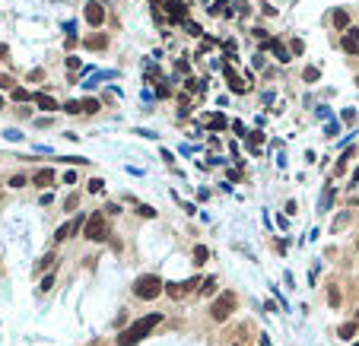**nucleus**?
<instances>
[{
  "label": "nucleus",
  "mask_w": 359,
  "mask_h": 346,
  "mask_svg": "<svg viewBox=\"0 0 359 346\" xmlns=\"http://www.w3.org/2000/svg\"><path fill=\"white\" fill-rule=\"evenodd\" d=\"M159 321H162L159 311H153V315H146V318H140V321H134L127 330H121V334H118V346H137Z\"/></svg>",
  "instance_id": "1"
},
{
  "label": "nucleus",
  "mask_w": 359,
  "mask_h": 346,
  "mask_svg": "<svg viewBox=\"0 0 359 346\" xmlns=\"http://www.w3.org/2000/svg\"><path fill=\"white\" fill-rule=\"evenodd\" d=\"M162 286H166V283H162L156 273H143V276H137V283H134V295L143 298V302H153L156 295H162Z\"/></svg>",
  "instance_id": "2"
},
{
  "label": "nucleus",
  "mask_w": 359,
  "mask_h": 346,
  "mask_svg": "<svg viewBox=\"0 0 359 346\" xmlns=\"http://www.w3.org/2000/svg\"><path fill=\"white\" fill-rule=\"evenodd\" d=\"M232 308H235V295L232 293H222L220 298H216L213 305H210V318H213V321H226L229 315H232Z\"/></svg>",
  "instance_id": "3"
},
{
  "label": "nucleus",
  "mask_w": 359,
  "mask_h": 346,
  "mask_svg": "<svg viewBox=\"0 0 359 346\" xmlns=\"http://www.w3.org/2000/svg\"><path fill=\"white\" fill-rule=\"evenodd\" d=\"M83 235L89 241H102L105 239V216L102 213H92L89 219H86V226H83Z\"/></svg>",
  "instance_id": "4"
},
{
  "label": "nucleus",
  "mask_w": 359,
  "mask_h": 346,
  "mask_svg": "<svg viewBox=\"0 0 359 346\" xmlns=\"http://www.w3.org/2000/svg\"><path fill=\"white\" fill-rule=\"evenodd\" d=\"M162 6H166V13H168V23H188V6H185V0H162Z\"/></svg>",
  "instance_id": "5"
},
{
  "label": "nucleus",
  "mask_w": 359,
  "mask_h": 346,
  "mask_svg": "<svg viewBox=\"0 0 359 346\" xmlns=\"http://www.w3.org/2000/svg\"><path fill=\"white\" fill-rule=\"evenodd\" d=\"M83 16H86V23L92 26V29H99V26L105 23V6L99 3V0H92V3H86V10H83Z\"/></svg>",
  "instance_id": "6"
},
{
  "label": "nucleus",
  "mask_w": 359,
  "mask_h": 346,
  "mask_svg": "<svg viewBox=\"0 0 359 346\" xmlns=\"http://www.w3.org/2000/svg\"><path fill=\"white\" fill-rule=\"evenodd\" d=\"M340 48L347 51V54H359V29H347V32H343Z\"/></svg>",
  "instance_id": "7"
},
{
  "label": "nucleus",
  "mask_w": 359,
  "mask_h": 346,
  "mask_svg": "<svg viewBox=\"0 0 359 346\" xmlns=\"http://www.w3.org/2000/svg\"><path fill=\"white\" fill-rule=\"evenodd\" d=\"M194 283H197V280H191V283H166V286H162V293L172 295V298H181V295H188V289H191Z\"/></svg>",
  "instance_id": "8"
},
{
  "label": "nucleus",
  "mask_w": 359,
  "mask_h": 346,
  "mask_svg": "<svg viewBox=\"0 0 359 346\" xmlns=\"http://www.w3.org/2000/svg\"><path fill=\"white\" fill-rule=\"evenodd\" d=\"M32 185H38V187H51V185H54V168H38V172L32 175Z\"/></svg>",
  "instance_id": "9"
},
{
  "label": "nucleus",
  "mask_w": 359,
  "mask_h": 346,
  "mask_svg": "<svg viewBox=\"0 0 359 346\" xmlns=\"http://www.w3.org/2000/svg\"><path fill=\"white\" fill-rule=\"evenodd\" d=\"M29 102H35L38 108H45V111H54V108H57V102H54L48 92H32L29 96Z\"/></svg>",
  "instance_id": "10"
},
{
  "label": "nucleus",
  "mask_w": 359,
  "mask_h": 346,
  "mask_svg": "<svg viewBox=\"0 0 359 346\" xmlns=\"http://www.w3.org/2000/svg\"><path fill=\"white\" fill-rule=\"evenodd\" d=\"M226 80H229V89L232 92H248V83L239 77V73H232V67H226Z\"/></svg>",
  "instance_id": "11"
},
{
  "label": "nucleus",
  "mask_w": 359,
  "mask_h": 346,
  "mask_svg": "<svg viewBox=\"0 0 359 346\" xmlns=\"http://www.w3.org/2000/svg\"><path fill=\"white\" fill-rule=\"evenodd\" d=\"M83 45H86L89 51H102L105 45H108V38H105V32H96V35H86Z\"/></svg>",
  "instance_id": "12"
},
{
  "label": "nucleus",
  "mask_w": 359,
  "mask_h": 346,
  "mask_svg": "<svg viewBox=\"0 0 359 346\" xmlns=\"http://www.w3.org/2000/svg\"><path fill=\"white\" fill-rule=\"evenodd\" d=\"M270 51L276 54V60H280V64H289V60H293V54H289V48L283 42H274V48H270Z\"/></svg>",
  "instance_id": "13"
},
{
  "label": "nucleus",
  "mask_w": 359,
  "mask_h": 346,
  "mask_svg": "<svg viewBox=\"0 0 359 346\" xmlns=\"http://www.w3.org/2000/svg\"><path fill=\"white\" fill-rule=\"evenodd\" d=\"M334 29H340V32L350 29V16H347V10H334Z\"/></svg>",
  "instance_id": "14"
},
{
  "label": "nucleus",
  "mask_w": 359,
  "mask_h": 346,
  "mask_svg": "<svg viewBox=\"0 0 359 346\" xmlns=\"http://www.w3.org/2000/svg\"><path fill=\"white\" fill-rule=\"evenodd\" d=\"M207 127H210V131H226L229 121L222 118V114H210V118H207Z\"/></svg>",
  "instance_id": "15"
},
{
  "label": "nucleus",
  "mask_w": 359,
  "mask_h": 346,
  "mask_svg": "<svg viewBox=\"0 0 359 346\" xmlns=\"http://www.w3.org/2000/svg\"><path fill=\"white\" fill-rule=\"evenodd\" d=\"M356 324L353 321H350V324H340V330H337V337H340V340H353V337H356Z\"/></svg>",
  "instance_id": "16"
},
{
  "label": "nucleus",
  "mask_w": 359,
  "mask_h": 346,
  "mask_svg": "<svg viewBox=\"0 0 359 346\" xmlns=\"http://www.w3.org/2000/svg\"><path fill=\"white\" fill-rule=\"evenodd\" d=\"M10 96H13V102H29V89H23V86H13Z\"/></svg>",
  "instance_id": "17"
},
{
  "label": "nucleus",
  "mask_w": 359,
  "mask_h": 346,
  "mask_svg": "<svg viewBox=\"0 0 359 346\" xmlns=\"http://www.w3.org/2000/svg\"><path fill=\"white\" fill-rule=\"evenodd\" d=\"M80 108H83L86 114H96L99 111V102L96 99H83V102H80Z\"/></svg>",
  "instance_id": "18"
},
{
  "label": "nucleus",
  "mask_w": 359,
  "mask_h": 346,
  "mask_svg": "<svg viewBox=\"0 0 359 346\" xmlns=\"http://www.w3.org/2000/svg\"><path fill=\"white\" fill-rule=\"evenodd\" d=\"M207 257H210V251H207L204 245L194 248V264H207Z\"/></svg>",
  "instance_id": "19"
},
{
  "label": "nucleus",
  "mask_w": 359,
  "mask_h": 346,
  "mask_svg": "<svg viewBox=\"0 0 359 346\" xmlns=\"http://www.w3.org/2000/svg\"><path fill=\"white\" fill-rule=\"evenodd\" d=\"M213 289H216V280H213V276L200 283V295H210V293H213Z\"/></svg>",
  "instance_id": "20"
},
{
  "label": "nucleus",
  "mask_w": 359,
  "mask_h": 346,
  "mask_svg": "<svg viewBox=\"0 0 359 346\" xmlns=\"http://www.w3.org/2000/svg\"><path fill=\"white\" fill-rule=\"evenodd\" d=\"M222 6H226V0H213V3L207 6V13H213V16H220V13H222Z\"/></svg>",
  "instance_id": "21"
},
{
  "label": "nucleus",
  "mask_w": 359,
  "mask_h": 346,
  "mask_svg": "<svg viewBox=\"0 0 359 346\" xmlns=\"http://www.w3.org/2000/svg\"><path fill=\"white\" fill-rule=\"evenodd\" d=\"M318 77H321V70H318V67H305V83H315Z\"/></svg>",
  "instance_id": "22"
},
{
  "label": "nucleus",
  "mask_w": 359,
  "mask_h": 346,
  "mask_svg": "<svg viewBox=\"0 0 359 346\" xmlns=\"http://www.w3.org/2000/svg\"><path fill=\"white\" fill-rule=\"evenodd\" d=\"M261 143H264V133H257V131H254L251 137H248V146H251V149H257Z\"/></svg>",
  "instance_id": "23"
},
{
  "label": "nucleus",
  "mask_w": 359,
  "mask_h": 346,
  "mask_svg": "<svg viewBox=\"0 0 359 346\" xmlns=\"http://www.w3.org/2000/svg\"><path fill=\"white\" fill-rule=\"evenodd\" d=\"M305 51V45L299 42V38H293V42H289V54H302Z\"/></svg>",
  "instance_id": "24"
},
{
  "label": "nucleus",
  "mask_w": 359,
  "mask_h": 346,
  "mask_svg": "<svg viewBox=\"0 0 359 346\" xmlns=\"http://www.w3.org/2000/svg\"><path fill=\"white\" fill-rule=\"evenodd\" d=\"M64 111H67V114H80L83 108H80V102H67V105H64Z\"/></svg>",
  "instance_id": "25"
},
{
  "label": "nucleus",
  "mask_w": 359,
  "mask_h": 346,
  "mask_svg": "<svg viewBox=\"0 0 359 346\" xmlns=\"http://www.w3.org/2000/svg\"><path fill=\"white\" fill-rule=\"evenodd\" d=\"M10 187H26V175H13V178H10Z\"/></svg>",
  "instance_id": "26"
},
{
  "label": "nucleus",
  "mask_w": 359,
  "mask_h": 346,
  "mask_svg": "<svg viewBox=\"0 0 359 346\" xmlns=\"http://www.w3.org/2000/svg\"><path fill=\"white\" fill-rule=\"evenodd\" d=\"M331 197H334V191H331V187H328V191H324V197H321V213H324V210L331 207Z\"/></svg>",
  "instance_id": "27"
},
{
  "label": "nucleus",
  "mask_w": 359,
  "mask_h": 346,
  "mask_svg": "<svg viewBox=\"0 0 359 346\" xmlns=\"http://www.w3.org/2000/svg\"><path fill=\"white\" fill-rule=\"evenodd\" d=\"M137 213H140V216H156V210L146 207V203H137Z\"/></svg>",
  "instance_id": "28"
},
{
  "label": "nucleus",
  "mask_w": 359,
  "mask_h": 346,
  "mask_svg": "<svg viewBox=\"0 0 359 346\" xmlns=\"http://www.w3.org/2000/svg\"><path fill=\"white\" fill-rule=\"evenodd\" d=\"M0 89H13V77H6V73H0Z\"/></svg>",
  "instance_id": "29"
},
{
  "label": "nucleus",
  "mask_w": 359,
  "mask_h": 346,
  "mask_svg": "<svg viewBox=\"0 0 359 346\" xmlns=\"http://www.w3.org/2000/svg\"><path fill=\"white\" fill-rule=\"evenodd\" d=\"M185 32L188 35H200V26L197 23H185Z\"/></svg>",
  "instance_id": "30"
},
{
  "label": "nucleus",
  "mask_w": 359,
  "mask_h": 346,
  "mask_svg": "<svg viewBox=\"0 0 359 346\" xmlns=\"http://www.w3.org/2000/svg\"><path fill=\"white\" fill-rule=\"evenodd\" d=\"M51 264H57V254H45V257H42V264H38V267H51Z\"/></svg>",
  "instance_id": "31"
},
{
  "label": "nucleus",
  "mask_w": 359,
  "mask_h": 346,
  "mask_svg": "<svg viewBox=\"0 0 359 346\" xmlns=\"http://www.w3.org/2000/svg\"><path fill=\"white\" fill-rule=\"evenodd\" d=\"M328 302L337 308V305H340V293H337V289H331V293H328Z\"/></svg>",
  "instance_id": "32"
},
{
  "label": "nucleus",
  "mask_w": 359,
  "mask_h": 346,
  "mask_svg": "<svg viewBox=\"0 0 359 346\" xmlns=\"http://www.w3.org/2000/svg\"><path fill=\"white\" fill-rule=\"evenodd\" d=\"M38 289H42V293H48V289H54V276H45V280H42V286H38Z\"/></svg>",
  "instance_id": "33"
},
{
  "label": "nucleus",
  "mask_w": 359,
  "mask_h": 346,
  "mask_svg": "<svg viewBox=\"0 0 359 346\" xmlns=\"http://www.w3.org/2000/svg\"><path fill=\"white\" fill-rule=\"evenodd\" d=\"M89 191H92V194H99V191H102V181L92 178V181H89Z\"/></svg>",
  "instance_id": "34"
},
{
  "label": "nucleus",
  "mask_w": 359,
  "mask_h": 346,
  "mask_svg": "<svg viewBox=\"0 0 359 346\" xmlns=\"http://www.w3.org/2000/svg\"><path fill=\"white\" fill-rule=\"evenodd\" d=\"M77 203H80V197H77V194H70V197H67V203H64V207H67V210H73V207H77Z\"/></svg>",
  "instance_id": "35"
},
{
  "label": "nucleus",
  "mask_w": 359,
  "mask_h": 346,
  "mask_svg": "<svg viewBox=\"0 0 359 346\" xmlns=\"http://www.w3.org/2000/svg\"><path fill=\"white\" fill-rule=\"evenodd\" d=\"M67 67H70V70H80V57H67Z\"/></svg>",
  "instance_id": "36"
},
{
  "label": "nucleus",
  "mask_w": 359,
  "mask_h": 346,
  "mask_svg": "<svg viewBox=\"0 0 359 346\" xmlns=\"http://www.w3.org/2000/svg\"><path fill=\"white\" fill-rule=\"evenodd\" d=\"M6 54H10V51H6V45H0V60H6Z\"/></svg>",
  "instance_id": "37"
},
{
  "label": "nucleus",
  "mask_w": 359,
  "mask_h": 346,
  "mask_svg": "<svg viewBox=\"0 0 359 346\" xmlns=\"http://www.w3.org/2000/svg\"><path fill=\"white\" fill-rule=\"evenodd\" d=\"M353 324H356V327H359V308H356V321H353Z\"/></svg>",
  "instance_id": "38"
},
{
  "label": "nucleus",
  "mask_w": 359,
  "mask_h": 346,
  "mask_svg": "<svg viewBox=\"0 0 359 346\" xmlns=\"http://www.w3.org/2000/svg\"><path fill=\"white\" fill-rule=\"evenodd\" d=\"M0 108H3V96H0Z\"/></svg>",
  "instance_id": "39"
},
{
  "label": "nucleus",
  "mask_w": 359,
  "mask_h": 346,
  "mask_svg": "<svg viewBox=\"0 0 359 346\" xmlns=\"http://www.w3.org/2000/svg\"><path fill=\"white\" fill-rule=\"evenodd\" d=\"M356 86H359V77H356Z\"/></svg>",
  "instance_id": "40"
},
{
  "label": "nucleus",
  "mask_w": 359,
  "mask_h": 346,
  "mask_svg": "<svg viewBox=\"0 0 359 346\" xmlns=\"http://www.w3.org/2000/svg\"><path fill=\"white\" fill-rule=\"evenodd\" d=\"M356 248H359V241H356Z\"/></svg>",
  "instance_id": "41"
},
{
  "label": "nucleus",
  "mask_w": 359,
  "mask_h": 346,
  "mask_svg": "<svg viewBox=\"0 0 359 346\" xmlns=\"http://www.w3.org/2000/svg\"><path fill=\"white\" fill-rule=\"evenodd\" d=\"M353 346H359V343H353Z\"/></svg>",
  "instance_id": "42"
},
{
  "label": "nucleus",
  "mask_w": 359,
  "mask_h": 346,
  "mask_svg": "<svg viewBox=\"0 0 359 346\" xmlns=\"http://www.w3.org/2000/svg\"><path fill=\"white\" fill-rule=\"evenodd\" d=\"M204 3H207V0H204Z\"/></svg>",
  "instance_id": "43"
}]
</instances>
